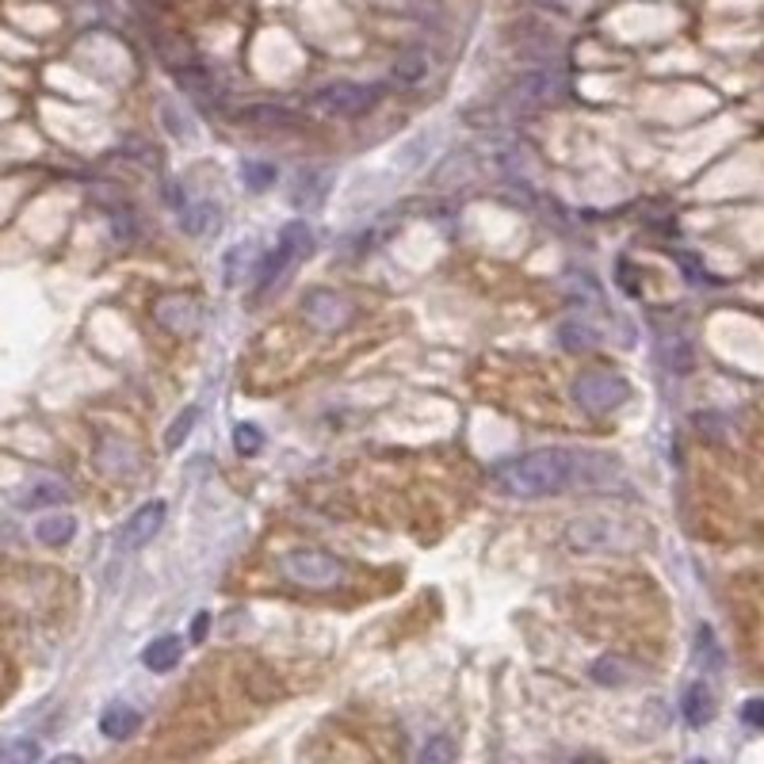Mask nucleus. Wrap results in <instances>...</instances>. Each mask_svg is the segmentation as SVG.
Segmentation results:
<instances>
[{
	"label": "nucleus",
	"instance_id": "obj_1",
	"mask_svg": "<svg viewBox=\"0 0 764 764\" xmlns=\"http://www.w3.org/2000/svg\"><path fill=\"white\" fill-rule=\"evenodd\" d=\"M494 481L509 497H551L570 489L573 481V452L570 447H539V452L517 455L494 467Z\"/></svg>",
	"mask_w": 764,
	"mask_h": 764
},
{
	"label": "nucleus",
	"instance_id": "obj_2",
	"mask_svg": "<svg viewBox=\"0 0 764 764\" xmlns=\"http://www.w3.org/2000/svg\"><path fill=\"white\" fill-rule=\"evenodd\" d=\"M279 573L303 588H337L348 577L344 562H337L326 551H314V547H290L279 559Z\"/></svg>",
	"mask_w": 764,
	"mask_h": 764
},
{
	"label": "nucleus",
	"instance_id": "obj_3",
	"mask_svg": "<svg viewBox=\"0 0 764 764\" xmlns=\"http://www.w3.org/2000/svg\"><path fill=\"white\" fill-rule=\"evenodd\" d=\"M310 241H314V234H310V226H306L303 219L287 222L284 234H279V245L272 248L261 264H256V272H253L256 290H268L276 279H284V272L290 268V264H298L306 253H310Z\"/></svg>",
	"mask_w": 764,
	"mask_h": 764
},
{
	"label": "nucleus",
	"instance_id": "obj_4",
	"mask_svg": "<svg viewBox=\"0 0 764 764\" xmlns=\"http://www.w3.org/2000/svg\"><path fill=\"white\" fill-rule=\"evenodd\" d=\"M630 397V382L612 375V371H585L573 382V402L581 405L593 417H604V413H616L619 405H627Z\"/></svg>",
	"mask_w": 764,
	"mask_h": 764
},
{
	"label": "nucleus",
	"instance_id": "obj_5",
	"mask_svg": "<svg viewBox=\"0 0 764 764\" xmlns=\"http://www.w3.org/2000/svg\"><path fill=\"white\" fill-rule=\"evenodd\" d=\"M382 99L379 85H360V81H337V85H326L314 93V107L326 115H337V119H360V115H371Z\"/></svg>",
	"mask_w": 764,
	"mask_h": 764
},
{
	"label": "nucleus",
	"instance_id": "obj_6",
	"mask_svg": "<svg viewBox=\"0 0 764 764\" xmlns=\"http://www.w3.org/2000/svg\"><path fill=\"white\" fill-rule=\"evenodd\" d=\"M635 535L619 524V520H604V517H585V520H570L566 528V547L577 554H596V551H630Z\"/></svg>",
	"mask_w": 764,
	"mask_h": 764
},
{
	"label": "nucleus",
	"instance_id": "obj_7",
	"mask_svg": "<svg viewBox=\"0 0 764 764\" xmlns=\"http://www.w3.org/2000/svg\"><path fill=\"white\" fill-rule=\"evenodd\" d=\"M303 318H306V326H314L318 333H337V329H344L348 321L356 318V306L348 303L344 295H337V290L314 287L303 295Z\"/></svg>",
	"mask_w": 764,
	"mask_h": 764
},
{
	"label": "nucleus",
	"instance_id": "obj_8",
	"mask_svg": "<svg viewBox=\"0 0 764 764\" xmlns=\"http://www.w3.org/2000/svg\"><path fill=\"white\" fill-rule=\"evenodd\" d=\"M153 318L161 329L177 337H191L199 329V306L195 298H184V295H165L161 303L153 306Z\"/></svg>",
	"mask_w": 764,
	"mask_h": 764
},
{
	"label": "nucleus",
	"instance_id": "obj_9",
	"mask_svg": "<svg viewBox=\"0 0 764 764\" xmlns=\"http://www.w3.org/2000/svg\"><path fill=\"white\" fill-rule=\"evenodd\" d=\"M161 524H165V501L142 505V509H138L135 517L123 524V531H119V551H138V547L149 543V539L161 531Z\"/></svg>",
	"mask_w": 764,
	"mask_h": 764
},
{
	"label": "nucleus",
	"instance_id": "obj_10",
	"mask_svg": "<svg viewBox=\"0 0 764 764\" xmlns=\"http://www.w3.org/2000/svg\"><path fill=\"white\" fill-rule=\"evenodd\" d=\"M554 93H559V81H554L547 70L524 73V77H520L517 85H512V99H517V104H524V107H543V104H551Z\"/></svg>",
	"mask_w": 764,
	"mask_h": 764
},
{
	"label": "nucleus",
	"instance_id": "obj_11",
	"mask_svg": "<svg viewBox=\"0 0 764 764\" xmlns=\"http://www.w3.org/2000/svg\"><path fill=\"white\" fill-rule=\"evenodd\" d=\"M680 715L688 719V726H703V722L715 719V696H711V688L703 685V680L685 688V696H680Z\"/></svg>",
	"mask_w": 764,
	"mask_h": 764
},
{
	"label": "nucleus",
	"instance_id": "obj_12",
	"mask_svg": "<svg viewBox=\"0 0 764 764\" xmlns=\"http://www.w3.org/2000/svg\"><path fill=\"white\" fill-rule=\"evenodd\" d=\"M138 726H142V715H138L135 708H127V703H115V708H107L104 719H99V734H107L112 742L138 734Z\"/></svg>",
	"mask_w": 764,
	"mask_h": 764
},
{
	"label": "nucleus",
	"instance_id": "obj_13",
	"mask_svg": "<svg viewBox=\"0 0 764 764\" xmlns=\"http://www.w3.org/2000/svg\"><path fill=\"white\" fill-rule=\"evenodd\" d=\"M180 654H184V643H180V638H172V635H165V638H157V643H149L142 650V666L153 669V672H169L180 661Z\"/></svg>",
	"mask_w": 764,
	"mask_h": 764
},
{
	"label": "nucleus",
	"instance_id": "obj_14",
	"mask_svg": "<svg viewBox=\"0 0 764 764\" xmlns=\"http://www.w3.org/2000/svg\"><path fill=\"white\" fill-rule=\"evenodd\" d=\"M73 531H77V520L70 517V512H50V517L35 520V539L46 547H62L73 539Z\"/></svg>",
	"mask_w": 764,
	"mask_h": 764
},
{
	"label": "nucleus",
	"instance_id": "obj_15",
	"mask_svg": "<svg viewBox=\"0 0 764 764\" xmlns=\"http://www.w3.org/2000/svg\"><path fill=\"white\" fill-rule=\"evenodd\" d=\"M237 119L256 123V127H295L298 115L287 112V107H276V104H253V107H241Z\"/></svg>",
	"mask_w": 764,
	"mask_h": 764
},
{
	"label": "nucleus",
	"instance_id": "obj_16",
	"mask_svg": "<svg viewBox=\"0 0 764 764\" xmlns=\"http://www.w3.org/2000/svg\"><path fill=\"white\" fill-rule=\"evenodd\" d=\"M57 501H65V481L57 478H39L31 486V494L20 497L23 509H39V505H57Z\"/></svg>",
	"mask_w": 764,
	"mask_h": 764
},
{
	"label": "nucleus",
	"instance_id": "obj_17",
	"mask_svg": "<svg viewBox=\"0 0 764 764\" xmlns=\"http://www.w3.org/2000/svg\"><path fill=\"white\" fill-rule=\"evenodd\" d=\"M559 340H562V348H570V352H588V348H596L593 326H585V321H577V318L562 321V326H559Z\"/></svg>",
	"mask_w": 764,
	"mask_h": 764
},
{
	"label": "nucleus",
	"instance_id": "obj_18",
	"mask_svg": "<svg viewBox=\"0 0 764 764\" xmlns=\"http://www.w3.org/2000/svg\"><path fill=\"white\" fill-rule=\"evenodd\" d=\"M630 672H635V669H630L623 658H612V654H604V658L593 661V680H596V685L619 688V685H627V680H630Z\"/></svg>",
	"mask_w": 764,
	"mask_h": 764
},
{
	"label": "nucleus",
	"instance_id": "obj_19",
	"mask_svg": "<svg viewBox=\"0 0 764 764\" xmlns=\"http://www.w3.org/2000/svg\"><path fill=\"white\" fill-rule=\"evenodd\" d=\"M425 73H428V57L421 54V50H410V54L394 62L397 85H417V81H425Z\"/></svg>",
	"mask_w": 764,
	"mask_h": 764
},
{
	"label": "nucleus",
	"instance_id": "obj_20",
	"mask_svg": "<svg viewBox=\"0 0 764 764\" xmlns=\"http://www.w3.org/2000/svg\"><path fill=\"white\" fill-rule=\"evenodd\" d=\"M241 180L248 184V191H268L276 184V165L268 161H241Z\"/></svg>",
	"mask_w": 764,
	"mask_h": 764
},
{
	"label": "nucleus",
	"instance_id": "obj_21",
	"mask_svg": "<svg viewBox=\"0 0 764 764\" xmlns=\"http://www.w3.org/2000/svg\"><path fill=\"white\" fill-rule=\"evenodd\" d=\"M195 421H199V410H195V405H191V410H184L177 421H172L169 436H165V447H169V452H177V447L184 444V439L191 436V428H195Z\"/></svg>",
	"mask_w": 764,
	"mask_h": 764
},
{
	"label": "nucleus",
	"instance_id": "obj_22",
	"mask_svg": "<svg viewBox=\"0 0 764 764\" xmlns=\"http://www.w3.org/2000/svg\"><path fill=\"white\" fill-rule=\"evenodd\" d=\"M696 654H700V661L708 669H719L722 666V654H719L715 630H711V627H700V635H696Z\"/></svg>",
	"mask_w": 764,
	"mask_h": 764
},
{
	"label": "nucleus",
	"instance_id": "obj_23",
	"mask_svg": "<svg viewBox=\"0 0 764 764\" xmlns=\"http://www.w3.org/2000/svg\"><path fill=\"white\" fill-rule=\"evenodd\" d=\"M421 761L425 764H436V761H455V742L447 734H436L432 742L421 750Z\"/></svg>",
	"mask_w": 764,
	"mask_h": 764
},
{
	"label": "nucleus",
	"instance_id": "obj_24",
	"mask_svg": "<svg viewBox=\"0 0 764 764\" xmlns=\"http://www.w3.org/2000/svg\"><path fill=\"white\" fill-rule=\"evenodd\" d=\"M0 761H39V745L31 738H15V742L0 745Z\"/></svg>",
	"mask_w": 764,
	"mask_h": 764
},
{
	"label": "nucleus",
	"instance_id": "obj_25",
	"mask_svg": "<svg viewBox=\"0 0 764 764\" xmlns=\"http://www.w3.org/2000/svg\"><path fill=\"white\" fill-rule=\"evenodd\" d=\"M261 444H264V436H261V428H256V425H237L234 428V447L241 455H256V452H261Z\"/></svg>",
	"mask_w": 764,
	"mask_h": 764
},
{
	"label": "nucleus",
	"instance_id": "obj_26",
	"mask_svg": "<svg viewBox=\"0 0 764 764\" xmlns=\"http://www.w3.org/2000/svg\"><path fill=\"white\" fill-rule=\"evenodd\" d=\"M742 715H745V722H750V726H761V722H764V703L761 700H750V703H745Z\"/></svg>",
	"mask_w": 764,
	"mask_h": 764
},
{
	"label": "nucleus",
	"instance_id": "obj_27",
	"mask_svg": "<svg viewBox=\"0 0 764 764\" xmlns=\"http://www.w3.org/2000/svg\"><path fill=\"white\" fill-rule=\"evenodd\" d=\"M206 623H211V616H195V623H191V643H203V635H206Z\"/></svg>",
	"mask_w": 764,
	"mask_h": 764
}]
</instances>
